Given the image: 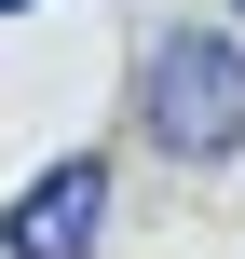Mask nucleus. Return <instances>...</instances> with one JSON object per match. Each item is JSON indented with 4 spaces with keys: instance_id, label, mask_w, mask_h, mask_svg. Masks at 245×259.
I'll list each match as a JSON object with an SVG mask.
<instances>
[{
    "instance_id": "f257e3e1",
    "label": "nucleus",
    "mask_w": 245,
    "mask_h": 259,
    "mask_svg": "<svg viewBox=\"0 0 245 259\" xmlns=\"http://www.w3.org/2000/svg\"><path fill=\"white\" fill-rule=\"evenodd\" d=\"M136 123H150V150H177V164H232L245 150V41L164 27V41L136 55Z\"/></svg>"
},
{
    "instance_id": "f03ea898",
    "label": "nucleus",
    "mask_w": 245,
    "mask_h": 259,
    "mask_svg": "<svg viewBox=\"0 0 245 259\" xmlns=\"http://www.w3.org/2000/svg\"><path fill=\"white\" fill-rule=\"evenodd\" d=\"M95 232H109V164H95V150L41 164V178L0 205V259H95Z\"/></svg>"
},
{
    "instance_id": "7ed1b4c3",
    "label": "nucleus",
    "mask_w": 245,
    "mask_h": 259,
    "mask_svg": "<svg viewBox=\"0 0 245 259\" xmlns=\"http://www.w3.org/2000/svg\"><path fill=\"white\" fill-rule=\"evenodd\" d=\"M0 14H27V0H0Z\"/></svg>"
},
{
    "instance_id": "20e7f679",
    "label": "nucleus",
    "mask_w": 245,
    "mask_h": 259,
    "mask_svg": "<svg viewBox=\"0 0 245 259\" xmlns=\"http://www.w3.org/2000/svg\"><path fill=\"white\" fill-rule=\"evenodd\" d=\"M232 14H245V0H232Z\"/></svg>"
}]
</instances>
